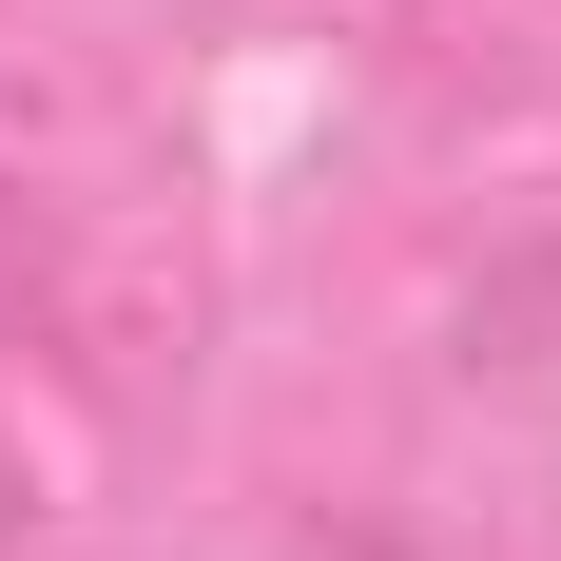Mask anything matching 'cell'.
I'll return each instance as SVG.
<instances>
[{"mask_svg": "<svg viewBox=\"0 0 561 561\" xmlns=\"http://www.w3.org/2000/svg\"><path fill=\"white\" fill-rule=\"evenodd\" d=\"M20 310H39V232L0 214V330H20Z\"/></svg>", "mask_w": 561, "mask_h": 561, "instance_id": "cell-1", "label": "cell"}]
</instances>
